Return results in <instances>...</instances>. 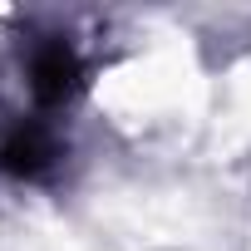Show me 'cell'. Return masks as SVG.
<instances>
[{"mask_svg": "<svg viewBox=\"0 0 251 251\" xmlns=\"http://www.w3.org/2000/svg\"><path fill=\"white\" fill-rule=\"evenodd\" d=\"M84 54L74 40L64 35H40L25 50V94H30V113L54 118L64 103H74V94L84 89Z\"/></svg>", "mask_w": 251, "mask_h": 251, "instance_id": "7a4b0ae2", "label": "cell"}, {"mask_svg": "<svg viewBox=\"0 0 251 251\" xmlns=\"http://www.w3.org/2000/svg\"><path fill=\"white\" fill-rule=\"evenodd\" d=\"M64 133L45 113H15L0 123V177L10 182H50L64 168Z\"/></svg>", "mask_w": 251, "mask_h": 251, "instance_id": "6da1fadb", "label": "cell"}]
</instances>
